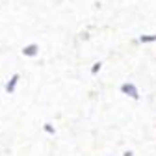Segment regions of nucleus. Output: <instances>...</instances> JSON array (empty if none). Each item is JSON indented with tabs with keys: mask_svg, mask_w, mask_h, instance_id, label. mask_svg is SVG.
I'll use <instances>...</instances> for the list:
<instances>
[]
</instances>
